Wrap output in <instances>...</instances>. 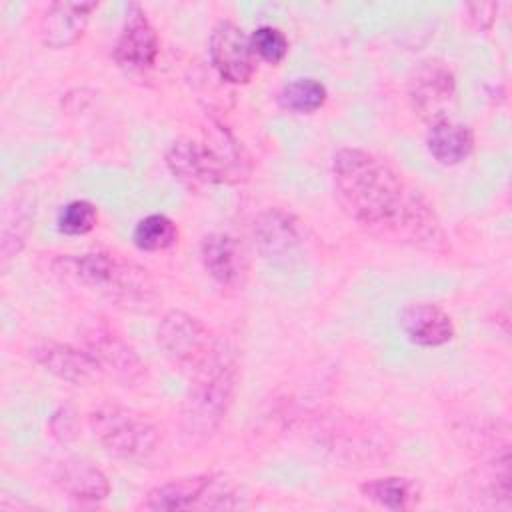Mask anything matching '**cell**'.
<instances>
[{
    "label": "cell",
    "instance_id": "obj_1",
    "mask_svg": "<svg viewBox=\"0 0 512 512\" xmlns=\"http://www.w3.org/2000/svg\"><path fill=\"white\" fill-rule=\"evenodd\" d=\"M340 206L370 234L422 250H442L446 234L430 202L384 158L346 146L332 158Z\"/></svg>",
    "mask_w": 512,
    "mask_h": 512
},
{
    "label": "cell",
    "instance_id": "obj_2",
    "mask_svg": "<svg viewBox=\"0 0 512 512\" xmlns=\"http://www.w3.org/2000/svg\"><path fill=\"white\" fill-rule=\"evenodd\" d=\"M54 270L58 276L72 280L126 310L148 312L158 302V290L148 270L120 254H68L54 260Z\"/></svg>",
    "mask_w": 512,
    "mask_h": 512
},
{
    "label": "cell",
    "instance_id": "obj_3",
    "mask_svg": "<svg viewBox=\"0 0 512 512\" xmlns=\"http://www.w3.org/2000/svg\"><path fill=\"white\" fill-rule=\"evenodd\" d=\"M238 360L222 340L216 354L194 372V380L182 402V432L194 442L210 440L226 420L238 392Z\"/></svg>",
    "mask_w": 512,
    "mask_h": 512
},
{
    "label": "cell",
    "instance_id": "obj_4",
    "mask_svg": "<svg viewBox=\"0 0 512 512\" xmlns=\"http://www.w3.org/2000/svg\"><path fill=\"white\" fill-rule=\"evenodd\" d=\"M88 424L102 448L122 460H146L162 444V428L152 418L114 402L96 406Z\"/></svg>",
    "mask_w": 512,
    "mask_h": 512
},
{
    "label": "cell",
    "instance_id": "obj_5",
    "mask_svg": "<svg viewBox=\"0 0 512 512\" xmlns=\"http://www.w3.org/2000/svg\"><path fill=\"white\" fill-rule=\"evenodd\" d=\"M236 506H240V502L236 500L234 486L224 476L218 474H194L172 478L164 484L154 486L142 502V508L160 512L194 508L228 510Z\"/></svg>",
    "mask_w": 512,
    "mask_h": 512
},
{
    "label": "cell",
    "instance_id": "obj_6",
    "mask_svg": "<svg viewBox=\"0 0 512 512\" xmlns=\"http://www.w3.org/2000/svg\"><path fill=\"white\" fill-rule=\"evenodd\" d=\"M324 450L352 464H376L386 460L392 444L372 422L354 416H326L312 432Z\"/></svg>",
    "mask_w": 512,
    "mask_h": 512
},
{
    "label": "cell",
    "instance_id": "obj_7",
    "mask_svg": "<svg viewBox=\"0 0 512 512\" xmlns=\"http://www.w3.org/2000/svg\"><path fill=\"white\" fill-rule=\"evenodd\" d=\"M156 340L164 356L190 374L200 370L216 354L222 342L200 318L182 310H170L162 316Z\"/></svg>",
    "mask_w": 512,
    "mask_h": 512
},
{
    "label": "cell",
    "instance_id": "obj_8",
    "mask_svg": "<svg viewBox=\"0 0 512 512\" xmlns=\"http://www.w3.org/2000/svg\"><path fill=\"white\" fill-rule=\"evenodd\" d=\"M456 78L446 62L428 58L420 62L408 80V98L412 110L430 126L446 120L454 102Z\"/></svg>",
    "mask_w": 512,
    "mask_h": 512
},
{
    "label": "cell",
    "instance_id": "obj_9",
    "mask_svg": "<svg viewBox=\"0 0 512 512\" xmlns=\"http://www.w3.org/2000/svg\"><path fill=\"white\" fill-rule=\"evenodd\" d=\"M84 350L90 354L100 374L122 386H134L146 376V364L138 352L106 326H92L84 334Z\"/></svg>",
    "mask_w": 512,
    "mask_h": 512
},
{
    "label": "cell",
    "instance_id": "obj_10",
    "mask_svg": "<svg viewBox=\"0 0 512 512\" xmlns=\"http://www.w3.org/2000/svg\"><path fill=\"white\" fill-rule=\"evenodd\" d=\"M158 34L144 8L136 2L126 4L124 24L114 44V60L126 72L150 70L158 58Z\"/></svg>",
    "mask_w": 512,
    "mask_h": 512
},
{
    "label": "cell",
    "instance_id": "obj_11",
    "mask_svg": "<svg viewBox=\"0 0 512 512\" xmlns=\"http://www.w3.org/2000/svg\"><path fill=\"white\" fill-rule=\"evenodd\" d=\"M200 150L210 184L242 182L250 174V160L236 136L218 120H210L202 130Z\"/></svg>",
    "mask_w": 512,
    "mask_h": 512
},
{
    "label": "cell",
    "instance_id": "obj_12",
    "mask_svg": "<svg viewBox=\"0 0 512 512\" xmlns=\"http://www.w3.org/2000/svg\"><path fill=\"white\" fill-rule=\"evenodd\" d=\"M208 52L212 66L220 74L222 80L230 84H246L250 82L256 60L250 46V38L244 34L240 26L230 20H220L210 34Z\"/></svg>",
    "mask_w": 512,
    "mask_h": 512
},
{
    "label": "cell",
    "instance_id": "obj_13",
    "mask_svg": "<svg viewBox=\"0 0 512 512\" xmlns=\"http://www.w3.org/2000/svg\"><path fill=\"white\" fill-rule=\"evenodd\" d=\"M252 236L258 252L270 262L292 260L304 244L300 222L282 208L262 210L254 218Z\"/></svg>",
    "mask_w": 512,
    "mask_h": 512
},
{
    "label": "cell",
    "instance_id": "obj_14",
    "mask_svg": "<svg viewBox=\"0 0 512 512\" xmlns=\"http://www.w3.org/2000/svg\"><path fill=\"white\" fill-rule=\"evenodd\" d=\"M200 260L206 272L222 288H240L248 276V256L238 238L226 232H210L200 242Z\"/></svg>",
    "mask_w": 512,
    "mask_h": 512
},
{
    "label": "cell",
    "instance_id": "obj_15",
    "mask_svg": "<svg viewBox=\"0 0 512 512\" xmlns=\"http://www.w3.org/2000/svg\"><path fill=\"white\" fill-rule=\"evenodd\" d=\"M30 356L46 372L70 384H90L100 372L84 348L64 344L58 340H38L30 346Z\"/></svg>",
    "mask_w": 512,
    "mask_h": 512
},
{
    "label": "cell",
    "instance_id": "obj_16",
    "mask_svg": "<svg viewBox=\"0 0 512 512\" xmlns=\"http://www.w3.org/2000/svg\"><path fill=\"white\" fill-rule=\"evenodd\" d=\"M98 2H66L58 0L48 4L40 18V40L44 46L62 50L76 44L90 22V14Z\"/></svg>",
    "mask_w": 512,
    "mask_h": 512
},
{
    "label": "cell",
    "instance_id": "obj_17",
    "mask_svg": "<svg viewBox=\"0 0 512 512\" xmlns=\"http://www.w3.org/2000/svg\"><path fill=\"white\" fill-rule=\"evenodd\" d=\"M404 336L424 348L448 344L454 338V322L446 310L428 302H414L402 308L398 316Z\"/></svg>",
    "mask_w": 512,
    "mask_h": 512
},
{
    "label": "cell",
    "instance_id": "obj_18",
    "mask_svg": "<svg viewBox=\"0 0 512 512\" xmlns=\"http://www.w3.org/2000/svg\"><path fill=\"white\" fill-rule=\"evenodd\" d=\"M56 484L70 498L78 502H102L110 494V482L106 474L92 462L82 458H66L56 466Z\"/></svg>",
    "mask_w": 512,
    "mask_h": 512
},
{
    "label": "cell",
    "instance_id": "obj_19",
    "mask_svg": "<svg viewBox=\"0 0 512 512\" xmlns=\"http://www.w3.org/2000/svg\"><path fill=\"white\" fill-rule=\"evenodd\" d=\"M426 148L438 164L456 166L472 154L474 136L468 126L446 118L430 126L426 136Z\"/></svg>",
    "mask_w": 512,
    "mask_h": 512
},
{
    "label": "cell",
    "instance_id": "obj_20",
    "mask_svg": "<svg viewBox=\"0 0 512 512\" xmlns=\"http://www.w3.org/2000/svg\"><path fill=\"white\" fill-rule=\"evenodd\" d=\"M360 492L370 502L388 510H410L420 498V488L412 478L384 476L368 480L360 486Z\"/></svg>",
    "mask_w": 512,
    "mask_h": 512
},
{
    "label": "cell",
    "instance_id": "obj_21",
    "mask_svg": "<svg viewBox=\"0 0 512 512\" xmlns=\"http://www.w3.org/2000/svg\"><path fill=\"white\" fill-rule=\"evenodd\" d=\"M166 164L170 172L190 188L210 184L200 144L190 138H178L170 144L166 152Z\"/></svg>",
    "mask_w": 512,
    "mask_h": 512
},
{
    "label": "cell",
    "instance_id": "obj_22",
    "mask_svg": "<svg viewBox=\"0 0 512 512\" xmlns=\"http://www.w3.org/2000/svg\"><path fill=\"white\" fill-rule=\"evenodd\" d=\"M326 98V86L316 78H296L278 94L280 106L294 114H312L324 106Z\"/></svg>",
    "mask_w": 512,
    "mask_h": 512
},
{
    "label": "cell",
    "instance_id": "obj_23",
    "mask_svg": "<svg viewBox=\"0 0 512 512\" xmlns=\"http://www.w3.org/2000/svg\"><path fill=\"white\" fill-rule=\"evenodd\" d=\"M34 222V204L28 196H20L8 210L2 224V254L10 258L22 250Z\"/></svg>",
    "mask_w": 512,
    "mask_h": 512
},
{
    "label": "cell",
    "instance_id": "obj_24",
    "mask_svg": "<svg viewBox=\"0 0 512 512\" xmlns=\"http://www.w3.org/2000/svg\"><path fill=\"white\" fill-rule=\"evenodd\" d=\"M132 240L138 250L160 252L176 244L178 228L164 214H148L134 226Z\"/></svg>",
    "mask_w": 512,
    "mask_h": 512
},
{
    "label": "cell",
    "instance_id": "obj_25",
    "mask_svg": "<svg viewBox=\"0 0 512 512\" xmlns=\"http://www.w3.org/2000/svg\"><path fill=\"white\" fill-rule=\"evenodd\" d=\"M98 222V210L88 200H72L60 208L56 226L62 234L82 236L88 234Z\"/></svg>",
    "mask_w": 512,
    "mask_h": 512
},
{
    "label": "cell",
    "instance_id": "obj_26",
    "mask_svg": "<svg viewBox=\"0 0 512 512\" xmlns=\"http://www.w3.org/2000/svg\"><path fill=\"white\" fill-rule=\"evenodd\" d=\"M250 46L254 56L262 58L264 62L278 64L288 54V38L276 26H260L250 36Z\"/></svg>",
    "mask_w": 512,
    "mask_h": 512
},
{
    "label": "cell",
    "instance_id": "obj_27",
    "mask_svg": "<svg viewBox=\"0 0 512 512\" xmlns=\"http://www.w3.org/2000/svg\"><path fill=\"white\" fill-rule=\"evenodd\" d=\"M496 12H498V4H494V2L468 4L466 6V24L476 32H484L494 24Z\"/></svg>",
    "mask_w": 512,
    "mask_h": 512
},
{
    "label": "cell",
    "instance_id": "obj_28",
    "mask_svg": "<svg viewBox=\"0 0 512 512\" xmlns=\"http://www.w3.org/2000/svg\"><path fill=\"white\" fill-rule=\"evenodd\" d=\"M76 414L70 406H60L50 418V434L60 442H68L76 436Z\"/></svg>",
    "mask_w": 512,
    "mask_h": 512
}]
</instances>
